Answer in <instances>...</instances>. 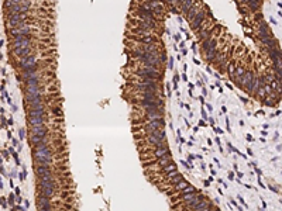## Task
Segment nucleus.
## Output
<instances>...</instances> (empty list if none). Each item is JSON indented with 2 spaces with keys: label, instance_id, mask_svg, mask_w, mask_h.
<instances>
[{
  "label": "nucleus",
  "instance_id": "obj_1",
  "mask_svg": "<svg viewBox=\"0 0 282 211\" xmlns=\"http://www.w3.org/2000/svg\"><path fill=\"white\" fill-rule=\"evenodd\" d=\"M30 134L38 137H47L48 135V128L45 125H38V127H30Z\"/></svg>",
  "mask_w": 282,
  "mask_h": 211
},
{
  "label": "nucleus",
  "instance_id": "obj_2",
  "mask_svg": "<svg viewBox=\"0 0 282 211\" xmlns=\"http://www.w3.org/2000/svg\"><path fill=\"white\" fill-rule=\"evenodd\" d=\"M171 154L169 152V148L167 146V145H162V146H157L154 148V151H152V155H154L155 158H161V156H165V155Z\"/></svg>",
  "mask_w": 282,
  "mask_h": 211
},
{
  "label": "nucleus",
  "instance_id": "obj_3",
  "mask_svg": "<svg viewBox=\"0 0 282 211\" xmlns=\"http://www.w3.org/2000/svg\"><path fill=\"white\" fill-rule=\"evenodd\" d=\"M37 205H38V208L39 207H52V200L43 196V194H38L37 196Z\"/></svg>",
  "mask_w": 282,
  "mask_h": 211
},
{
  "label": "nucleus",
  "instance_id": "obj_4",
  "mask_svg": "<svg viewBox=\"0 0 282 211\" xmlns=\"http://www.w3.org/2000/svg\"><path fill=\"white\" fill-rule=\"evenodd\" d=\"M51 170V166H43V165H34V172H35V176L38 177V176L44 175V173L49 172Z\"/></svg>",
  "mask_w": 282,
  "mask_h": 211
}]
</instances>
